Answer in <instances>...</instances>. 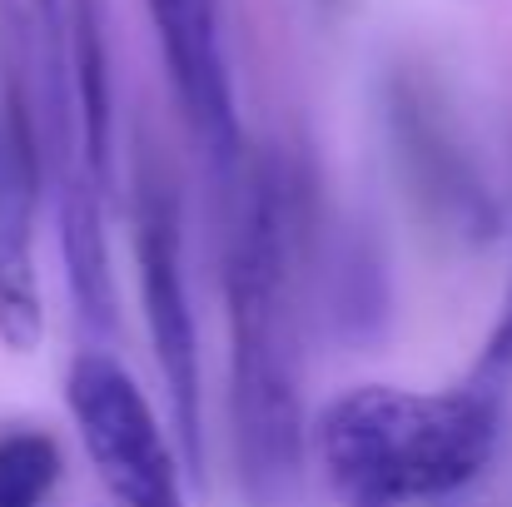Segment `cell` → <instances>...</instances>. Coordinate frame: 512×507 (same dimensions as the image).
Listing matches in <instances>:
<instances>
[{
  "label": "cell",
  "mask_w": 512,
  "mask_h": 507,
  "mask_svg": "<svg viewBox=\"0 0 512 507\" xmlns=\"http://www.w3.org/2000/svg\"><path fill=\"white\" fill-rule=\"evenodd\" d=\"M224 229L229 304V418L249 507H299L309 418L294 299V249L284 184L269 160L239 169Z\"/></svg>",
  "instance_id": "6da1fadb"
},
{
  "label": "cell",
  "mask_w": 512,
  "mask_h": 507,
  "mask_svg": "<svg viewBox=\"0 0 512 507\" xmlns=\"http://www.w3.org/2000/svg\"><path fill=\"white\" fill-rule=\"evenodd\" d=\"M0 145L55 179L70 299L80 319L105 334L115 324V274L105 249L110 194L80 140L65 0H0Z\"/></svg>",
  "instance_id": "7a4b0ae2"
},
{
  "label": "cell",
  "mask_w": 512,
  "mask_h": 507,
  "mask_svg": "<svg viewBox=\"0 0 512 507\" xmlns=\"http://www.w3.org/2000/svg\"><path fill=\"white\" fill-rule=\"evenodd\" d=\"M503 403L493 388H393L339 393L309 443L343 507H413L463 493L498 453Z\"/></svg>",
  "instance_id": "3957f363"
},
{
  "label": "cell",
  "mask_w": 512,
  "mask_h": 507,
  "mask_svg": "<svg viewBox=\"0 0 512 507\" xmlns=\"http://www.w3.org/2000/svg\"><path fill=\"white\" fill-rule=\"evenodd\" d=\"M135 264H140L145 334L170 393L179 453L189 473H204V378H199V334H194V309L184 284L179 199L150 160H140L135 174Z\"/></svg>",
  "instance_id": "277c9868"
},
{
  "label": "cell",
  "mask_w": 512,
  "mask_h": 507,
  "mask_svg": "<svg viewBox=\"0 0 512 507\" xmlns=\"http://www.w3.org/2000/svg\"><path fill=\"white\" fill-rule=\"evenodd\" d=\"M65 403L95 463V478L115 503L184 507L170 438L120 358H110L105 348H80L65 373Z\"/></svg>",
  "instance_id": "5b68a950"
},
{
  "label": "cell",
  "mask_w": 512,
  "mask_h": 507,
  "mask_svg": "<svg viewBox=\"0 0 512 507\" xmlns=\"http://www.w3.org/2000/svg\"><path fill=\"white\" fill-rule=\"evenodd\" d=\"M145 5H150V25L170 70L184 130L209 160L214 179L229 189L244 169V140H239V115H234L219 0H145Z\"/></svg>",
  "instance_id": "8992f818"
},
{
  "label": "cell",
  "mask_w": 512,
  "mask_h": 507,
  "mask_svg": "<svg viewBox=\"0 0 512 507\" xmlns=\"http://www.w3.org/2000/svg\"><path fill=\"white\" fill-rule=\"evenodd\" d=\"M388 120H393V140H398V160L413 179V194L428 204V214L448 234L488 239L498 229V204H493L488 184L478 179L473 155L463 150L433 85L398 75L393 95H388Z\"/></svg>",
  "instance_id": "52a82bcc"
},
{
  "label": "cell",
  "mask_w": 512,
  "mask_h": 507,
  "mask_svg": "<svg viewBox=\"0 0 512 507\" xmlns=\"http://www.w3.org/2000/svg\"><path fill=\"white\" fill-rule=\"evenodd\" d=\"M70 15V80H75V115L80 140L95 179L115 184V105H110V50H105V5L100 0H65Z\"/></svg>",
  "instance_id": "ba28073f"
},
{
  "label": "cell",
  "mask_w": 512,
  "mask_h": 507,
  "mask_svg": "<svg viewBox=\"0 0 512 507\" xmlns=\"http://www.w3.org/2000/svg\"><path fill=\"white\" fill-rule=\"evenodd\" d=\"M60 443L40 428L0 433V507H45L60 483Z\"/></svg>",
  "instance_id": "9c48e42d"
},
{
  "label": "cell",
  "mask_w": 512,
  "mask_h": 507,
  "mask_svg": "<svg viewBox=\"0 0 512 507\" xmlns=\"http://www.w3.org/2000/svg\"><path fill=\"white\" fill-rule=\"evenodd\" d=\"M508 373H512V294H508V304H503V319H498V329H493V338H488V348H483V358H478L473 383L503 393Z\"/></svg>",
  "instance_id": "30bf717a"
}]
</instances>
